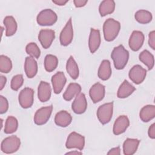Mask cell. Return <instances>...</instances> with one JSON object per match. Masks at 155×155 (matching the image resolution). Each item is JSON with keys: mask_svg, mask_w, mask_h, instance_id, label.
<instances>
[{"mask_svg": "<svg viewBox=\"0 0 155 155\" xmlns=\"http://www.w3.org/2000/svg\"><path fill=\"white\" fill-rule=\"evenodd\" d=\"M115 8V2L113 0H104L99 5V12L101 16L112 13Z\"/></svg>", "mask_w": 155, "mask_h": 155, "instance_id": "27", "label": "cell"}, {"mask_svg": "<svg viewBox=\"0 0 155 155\" xmlns=\"http://www.w3.org/2000/svg\"><path fill=\"white\" fill-rule=\"evenodd\" d=\"M20 145V139L16 136L13 135L5 138L2 141L1 150L4 153L12 154L18 150Z\"/></svg>", "mask_w": 155, "mask_h": 155, "instance_id": "3", "label": "cell"}, {"mask_svg": "<svg viewBox=\"0 0 155 155\" xmlns=\"http://www.w3.org/2000/svg\"><path fill=\"white\" fill-rule=\"evenodd\" d=\"M25 51L28 54L33 58L38 59L41 54V50L37 44L35 42L28 44L25 47Z\"/></svg>", "mask_w": 155, "mask_h": 155, "instance_id": "34", "label": "cell"}, {"mask_svg": "<svg viewBox=\"0 0 155 155\" xmlns=\"http://www.w3.org/2000/svg\"><path fill=\"white\" fill-rule=\"evenodd\" d=\"M111 57L113 61L115 68L117 70H121L127 64L129 59V52L122 45H119L114 48L111 52Z\"/></svg>", "mask_w": 155, "mask_h": 155, "instance_id": "1", "label": "cell"}, {"mask_svg": "<svg viewBox=\"0 0 155 155\" xmlns=\"http://www.w3.org/2000/svg\"><path fill=\"white\" fill-rule=\"evenodd\" d=\"M4 25L5 26V35L11 36L13 35L17 30V23L12 16H7L3 21Z\"/></svg>", "mask_w": 155, "mask_h": 155, "instance_id": "26", "label": "cell"}, {"mask_svg": "<svg viewBox=\"0 0 155 155\" xmlns=\"http://www.w3.org/2000/svg\"><path fill=\"white\" fill-rule=\"evenodd\" d=\"M97 75L103 81H106L110 78L111 75V68L110 62L108 60H103L102 61L98 70Z\"/></svg>", "mask_w": 155, "mask_h": 155, "instance_id": "22", "label": "cell"}, {"mask_svg": "<svg viewBox=\"0 0 155 155\" xmlns=\"http://www.w3.org/2000/svg\"><path fill=\"white\" fill-rule=\"evenodd\" d=\"M139 60L146 65L149 70H151L154 64V56L147 50H144L142 51L139 56Z\"/></svg>", "mask_w": 155, "mask_h": 155, "instance_id": "29", "label": "cell"}, {"mask_svg": "<svg viewBox=\"0 0 155 155\" xmlns=\"http://www.w3.org/2000/svg\"><path fill=\"white\" fill-rule=\"evenodd\" d=\"M58 19L56 13L51 9H44L37 16L36 21L39 25L50 26L53 25Z\"/></svg>", "mask_w": 155, "mask_h": 155, "instance_id": "4", "label": "cell"}, {"mask_svg": "<svg viewBox=\"0 0 155 155\" xmlns=\"http://www.w3.org/2000/svg\"><path fill=\"white\" fill-rule=\"evenodd\" d=\"M148 136L151 139L155 138V124L153 123L148 129Z\"/></svg>", "mask_w": 155, "mask_h": 155, "instance_id": "38", "label": "cell"}, {"mask_svg": "<svg viewBox=\"0 0 155 155\" xmlns=\"http://www.w3.org/2000/svg\"><path fill=\"white\" fill-rule=\"evenodd\" d=\"M135 19L140 24H146L150 22L152 20V14L145 10H139L134 15Z\"/></svg>", "mask_w": 155, "mask_h": 155, "instance_id": "30", "label": "cell"}, {"mask_svg": "<svg viewBox=\"0 0 155 155\" xmlns=\"http://www.w3.org/2000/svg\"><path fill=\"white\" fill-rule=\"evenodd\" d=\"M87 108V102L84 93H80L76 96L74 100L72 102L71 108L74 113L78 114L84 113Z\"/></svg>", "mask_w": 155, "mask_h": 155, "instance_id": "12", "label": "cell"}, {"mask_svg": "<svg viewBox=\"0 0 155 155\" xmlns=\"http://www.w3.org/2000/svg\"><path fill=\"white\" fill-rule=\"evenodd\" d=\"M66 70L73 79H76L79 76V68L77 63L72 56L68 58L66 64Z\"/></svg>", "mask_w": 155, "mask_h": 155, "instance_id": "28", "label": "cell"}, {"mask_svg": "<svg viewBox=\"0 0 155 155\" xmlns=\"http://www.w3.org/2000/svg\"><path fill=\"white\" fill-rule=\"evenodd\" d=\"M8 108V102L7 99L2 96H0V113H5Z\"/></svg>", "mask_w": 155, "mask_h": 155, "instance_id": "36", "label": "cell"}, {"mask_svg": "<svg viewBox=\"0 0 155 155\" xmlns=\"http://www.w3.org/2000/svg\"><path fill=\"white\" fill-rule=\"evenodd\" d=\"M58 64V59L53 54H47L44 59V67L47 71L51 72L56 69Z\"/></svg>", "mask_w": 155, "mask_h": 155, "instance_id": "31", "label": "cell"}, {"mask_svg": "<svg viewBox=\"0 0 155 155\" xmlns=\"http://www.w3.org/2000/svg\"><path fill=\"white\" fill-rule=\"evenodd\" d=\"M144 38V35L142 31L138 30L133 31L128 41L130 48L133 51H138L143 44Z\"/></svg>", "mask_w": 155, "mask_h": 155, "instance_id": "13", "label": "cell"}, {"mask_svg": "<svg viewBox=\"0 0 155 155\" xmlns=\"http://www.w3.org/2000/svg\"><path fill=\"white\" fill-rule=\"evenodd\" d=\"M81 87L77 83H70L63 94L65 101H70L81 91Z\"/></svg>", "mask_w": 155, "mask_h": 155, "instance_id": "25", "label": "cell"}, {"mask_svg": "<svg viewBox=\"0 0 155 155\" xmlns=\"http://www.w3.org/2000/svg\"><path fill=\"white\" fill-rule=\"evenodd\" d=\"M55 38V32L50 29L41 30L38 35V39L42 47L45 49L48 48Z\"/></svg>", "mask_w": 155, "mask_h": 155, "instance_id": "11", "label": "cell"}, {"mask_svg": "<svg viewBox=\"0 0 155 155\" xmlns=\"http://www.w3.org/2000/svg\"><path fill=\"white\" fill-rule=\"evenodd\" d=\"M51 89L50 84L44 81H41L38 88V96L42 102L48 101L51 96Z\"/></svg>", "mask_w": 155, "mask_h": 155, "instance_id": "18", "label": "cell"}, {"mask_svg": "<svg viewBox=\"0 0 155 155\" xmlns=\"http://www.w3.org/2000/svg\"><path fill=\"white\" fill-rule=\"evenodd\" d=\"M84 145V136L74 131L71 132L68 135L65 143V147L68 149L78 148L79 150H82Z\"/></svg>", "mask_w": 155, "mask_h": 155, "instance_id": "6", "label": "cell"}, {"mask_svg": "<svg viewBox=\"0 0 155 155\" xmlns=\"http://www.w3.org/2000/svg\"><path fill=\"white\" fill-rule=\"evenodd\" d=\"M140 140L137 139L127 138L123 143V151L125 155H132L137 150Z\"/></svg>", "mask_w": 155, "mask_h": 155, "instance_id": "21", "label": "cell"}, {"mask_svg": "<svg viewBox=\"0 0 155 155\" xmlns=\"http://www.w3.org/2000/svg\"><path fill=\"white\" fill-rule=\"evenodd\" d=\"M68 0H53L52 2L53 3H54L55 4L58 5H64L67 2H68Z\"/></svg>", "mask_w": 155, "mask_h": 155, "instance_id": "42", "label": "cell"}, {"mask_svg": "<svg viewBox=\"0 0 155 155\" xmlns=\"http://www.w3.org/2000/svg\"><path fill=\"white\" fill-rule=\"evenodd\" d=\"M155 116V106L147 105L144 106L140 111L139 117L144 122H148L152 120Z\"/></svg>", "mask_w": 155, "mask_h": 155, "instance_id": "24", "label": "cell"}, {"mask_svg": "<svg viewBox=\"0 0 155 155\" xmlns=\"http://www.w3.org/2000/svg\"><path fill=\"white\" fill-rule=\"evenodd\" d=\"M72 120L71 114L67 111L61 110L56 113L54 117L55 124L61 127H66L68 126Z\"/></svg>", "mask_w": 155, "mask_h": 155, "instance_id": "20", "label": "cell"}, {"mask_svg": "<svg viewBox=\"0 0 155 155\" xmlns=\"http://www.w3.org/2000/svg\"><path fill=\"white\" fill-rule=\"evenodd\" d=\"M18 127V122L16 117L8 116L5 121L4 133L5 134H12L15 132Z\"/></svg>", "mask_w": 155, "mask_h": 155, "instance_id": "32", "label": "cell"}, {"mask_svg": "<svg viewBox=\"0 0 155 155\" xmlns=\"http://www.w3.org/2000/svg\"><path fill=\"white\" fill-rule=\"evenodd\" d=\"M12 68V62L10 59L4 55L0 56V71L3 73H9Z\"/></svg>", "mask_w": 155, "mask_h": 155, "instance_id": "33", "label": "cell"}, {"mask_svg": "<svg viewBox=\"0 0 155 155\" xmlns=\"http://www.w3.org/2000/svg\"><path fill=\"white\" fill-rule=\"evenodd\" d=\"M73 2H74L75 7H82L84 6L88 2V1H87V0H85V1H84V0H74Z\"/></svg>", "mask_w": 155, "mask_h": 155, "instance_id": "39", "label": "cell"}, {"mask_svg": "<svg viewBox=\"0 0 155 155\" xmlns=\"http://www.w3.org/2000/svg\"><path fill=\"white\" fill-rule=\"evenodd\" d=\"M53 110V105L42 107L38 110L34 116V122L38 125H42L49 120Z\"/></svg>", "mask_w": 155, "mask_h": 155, "instance_id": "8", "label": "cell"}, {"mask_svg": "<svg viewBox=\"0 0 155 155\" xmlns=\"http://www.w3.org/2000/svg\"><path fill=\"white\" fill-rule=\"evenodd\" d=\"M51 83L54 93H60L65 86L67 79L62 71H58L51 77Z\"/></svg>", "mask_w": 155, "mask_h": 155, "instance_id": "15", "label": "cell"}, {"mask_svg": "<svg viewBox=\"0 0 155 155\" xmlns=\"http://www.w3.org/2000/svg\"><path fill=\"white\" fill-rule=\"evenodd\" d=\"M24 70L28 78H33L35 76L38 72V64L33 58L31 56L26 57L24 64Z\"/></svg>", "mask_w": 155, "mask_h": 155, "instance_id": "19", "label": "cell"}, {"mask_svg": "<svg viewBox=\"0 0 155 155\" xmlns=\"http://www.w3.org/2000/svg\"><path fill=\"white\" fill-rule=\"evenodd\" d=\"M23 82L24 78L22 74H17L12 78L10 87L12 90L15 91H18L19 88L22 85Z\"/></svg>", "mask_w": 155, "mask_h": 155, "instance_id": "35", "label": "cell"}, {"mask_svg": "<svg viewBox=\"0 0 155 155\" xmlns=\"http://www.w3.org/2000/svg\"><path fill=\"white\" fill-rule=\"evenodd\" d=\"M82 154V153L81 152H79L77 151H70V152H68L66 153V154Z\"/></svg>", "mask_w": 155, "mask_h": 155, "instance_id": "43", "label": "cell"}, {"mask_svg": "<svg viewBox=\"0 0 155 155\" xmlns=\"http://www.w3.org/2000/svg\"><path fill=\"white\" fill-rule=\"evenodd\" d=\"M113 111V102H109L101 105L97 110V117L100 122L105 125L111 119Z\"/></svg>", "mask_w": 155, "mask_h": 155, "instance_id": "5", "label": "cell"}, {"mask_svg": "<svg viewBox=\"0 0 155 155\" xmlns=\"http://www.w3.org/2000/svg\"><path fill=\"white\" fill-rule=\"evenodd\" d=\"M120 154V149L119 147H117L113 148H111L108 153L107 154H115V155H119Z\"/></svg>", "mask_w": 155, "mask_h": 155, "instance_id": "40", "label": "cell"}, {"mask_svg": "<svg viewBox=\"0 0 155 155\" xmlns=\"http://www.w3.org/2000/svg\"><path fill=\"white\" fill-rule=\"evenodd\" d=\"M149 39H148V44L150 47L153 49H155V31H151L149 33L148 35Z\"/></svg>", "mask_w": 155, "mask_h": 155, "instance_id": "37", "label": "cell"}, {"mask_svg": "<svg viewBox=\"0 0 155 155\" xmlns=\"http://www.w3.org/2000/svg\"><path fill=\"white\" fill-rule=\"evenodd\" d=\"M7 82V78L6 77L4 76H0V90H2L3 88L4 87L5 84Z\"/></svg>", "mask_w": 155, "mask_h": 155, "instance_id": "41", "label": "cell"}, {"mask_svg": "<svg viewBox=\"0 0 155 155\" xmlns=\"http://www.w3.org/2000/svg\"><path fill=\"white\" fill-rule=\"evenodd\" d=\"M135 90L136 88L134 86L127 80H124L118 89L117 96L119 98H126L130 96Z\"/></svg>", "mask_w": 155, "mask_h": 155, "instance_id": "23", "label": "cell"}, {"mask_svg": "<svg viewBox=\"0 0 155 155\" xmlns=\"http://www.w3.org/2000/svg\"><path fill=\"white\" fill-rule=\"evenodd\" d=\"M147 70L140 65H134L130 70L128 76L131 81L136 84H141L145 79Z\"/></svg>", "mask_w": 155, "mask_h": 155, "instance_id": "10", "label": "cell"}, {"mask_svg": "<svg viewBox=\"0 0 155 155\" xmlns=\"http://www.w3.org/2000/svg\"><path fill=\"white\" fill-rule=\"evenodd\" d=\"M19 103L23 108L32 106L34 101V91L32 88L25 87L21 91L18 97Z\"/></svg>", "mask_w": 155, "mask_h": 155, "instance_id": "7", "label": "cell"}, {"mask_svg": "<svg viewBox=\"0 0 155 155\" xmlns=\"http://www.w3.org/2000/svg\"><path fill=\"white\" fill-rule=\"evenodd\" d=\"M120 29V24L113 18L107 19L103 25L104 39L108 42L113 41L117 36Z\"/></svg>", "mask_w": 155, "mask_h": 155, "instance_id": "2", "label": "cell"}, {"mask_svg": "<svg viewBox=\"0 0 155 155\" xmlns=\"http://www.w3.org/2000/svg\"><path fill=\"white\" fill-rule=\"evenodd\" d=\"M73 38V25H72V22H71V18H70L69 20L67 21L65 26L64 28L62 30L59 39L61 44L63 46H67L69 45Z\"/></svg>", "mask_w": 155, "mask_h": 155, "instance_id": "9", "label": "cell"}, {"mask_svg": "<svg viewBox=\"0 0 155 155\" xmlns=\"http://www.w3.org/2000/svg\"><path fill=\"white\" fill-rule=\"evenodd\" d=\"M105 86L99 82L94 84L89 91L90 97L94 103H97L102 101L105 96Z\"/></svg>", "mask_w": 155, "mask_h": 155, "instance_id": "14", "label": "cell"}, {"mask_svg": "<svg viewBox=\"0 0 155 155\" xmlns=\"http://www.w3.org/2000/svg\"><path fill=\"white\" fill-rule=\"evenodd\" d=\"M101 42V39L99 30L91 28L88 40V46L91 53H94L99 48Z\"/></svg>", "mask_w": 155, "mask_h": 155, "instance_id": "17", "label": "cell"}, {"mask_svg": "<svg viewBox=\"0 0 155 155\" xmlns=\"http://www.w3.org/2000/svg\"><path fill=\"white\" fill-rule=\"evenodd\" d=\"M130 125V121L127 116L122 115L119 116L115 120L113 125V133L119 135L124 133Z\"/></svg>", "mask_w": 155, "mask_h": 155, "instance_id": "16", "label": "cell"}]
</instances>
